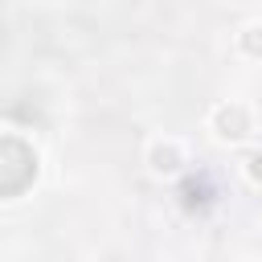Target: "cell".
I'll list each match as a JSON object with an SVG mask.
<instances>
[{"label":"cell","mask_w":262,"mask_h":262,"mask_svg":"<svg viewBox=\"0 0 262 262\" xmlns=\"http://www.w3.org/2000/svg\"><path fill=\"white\" fill-rule=\"evenodd\" d=\"M237 49L250 53V57H262V25H258V20L246 25V29L237 33Z\"/></svg>","instance_id":"obj_3"},{"label":"cell","mask_w":262,"mask_h":262,"mask_svg":"<svg viewBox=\"0 0 262 262\" xmlns=\"http://www.w3.org/2000/svg\"><path fill=\"white\" fill-rule=\"evenodd\" d=\"M209 123H213V135H217L221 143H237V139H246V135L254 131V115H250V106L237 102V98L213 106V119H209Z\"/></svg>","instance_id":"obj_1"},{"label":"cell","mask_w":262,"mask_h":262,"mask_svg":"<svg viewBox=\"0 0 262 262\" xmlns=\"http://www.w3.org/2000/svg\"><path fill=\"white\" fill-rule=\"evenodd\" d=\"M184 164H188V156H184V143L176 135H156L147 143V168H151V176H176Z\"/></svg>","instance_id":"obj_2"},{"label":"cell","mask_w":262,"mask_h":262,"mask_svg":"<svg viewBox=\"0 0 262 262\" xmlns=\"http://www.w3.org/2000/svg\"><path fill=\"white\" fill-rule=\"evenodd\" d=\"M242 164H246V176H250L254 184H262V147H250Z\"/></svg>","instance_id":"obj_4"}]
</instances>
